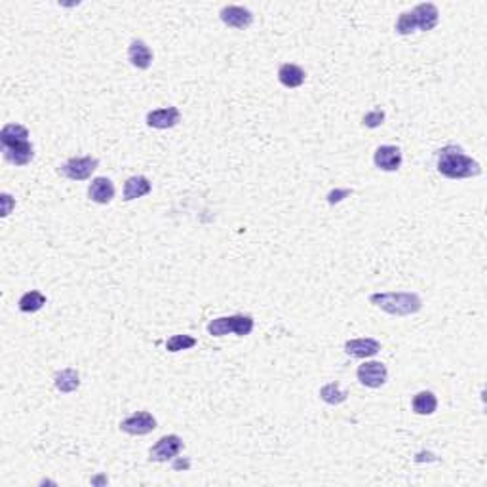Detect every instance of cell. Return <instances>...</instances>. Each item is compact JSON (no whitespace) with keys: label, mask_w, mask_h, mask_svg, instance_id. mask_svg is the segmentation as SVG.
Returning a JSON list of instances; mask_svg holds the SVG:
<instances>
[{"label":"cell","mask_w":487,"mask_h":487,"mask_svg":"<svg viewBox=\"0 0 487 487\" xmlns=\"http://www.w3.org/2000/svg\"><path fill=\"white\" fill-rule=\"evenodd\" d=\"M2 156L8 164L23 168L35 158V147L29 139V130L21 124L10 122L0 131Z\"/></svg>","instance_id":"6da1fadb"},{"label":"cell","mask_w":487,"mask_h":487,"mask_svg":"<svg viewBox=\"0 0 487 487\" xmlns=\"http://www.w3.org/2000/svg\"><path fill=\"white\" fill-rule=\"evenodd\" d=\"M436 168L447 179H470L481 173L480 162L466 155L459 145H446L438 151Z\"/></svg>","instance_id":"7a4b0ae2"},{"label":"cell","mask_w":487,"mask_h":487,"mask_svg":"<svg viewBox=\"0 0 487 487\" xmlns=\"http://www.w3.org/2000/svg\"><path fill=\"white\" fill-rule=\"evenodd\" d=\"M369 303L390 316H413L422 309V299L415 291H379L369 295Z\"/></svg>","instance_id":"3957f363"},{"label":"cell","mask_w":487,"mask_h":487,"mask_svg":"<svg viewBox=\"0 0 487 487\" xmlns=\"http://www.w3.org/2000/svg\"><path fill=\"white\" fill-rule=\"evenodd\" d=\"M438 21H440L438 6L432 4V2H422V4H417L413 10L400 13L394 29L402 36H407L411 33H417V31L428 33V31H432L438 25Z\"/></svg>","instance_id":"277c9868"},{"label":"cell","mask_w":487,"mask_h":487,"mask_svg":"<svg viewBox=\"0 0 487 487\" xmlns=\"http://www.w3.org/2000/svg\"><path fill=\"white\" fill-rule=\"evenodd\" d=\"M256 327V320L248 314L219 316L208 324V333L212 337H225L229 333H234L238 337H248Z\"/></svg>","instance_id":"5b68a950"},{"label":"cell","mask_w":487,"mask_h":487,"mask_svg":"<svg viewBox=\"0 0 487 487\" xmlns=\"http://www.w3.org/2000/svg\"><path fill=\"white\" fill-rule=\"evenodd\" d=\"M97 166H99V160L95 156H75V158L63 162L58 168V173L61 177L71 179V181H86L92 177V173L97 170Z\"/></svg>","instance_id":"8992f818"},{"label":"cell","mask_w":487,"mask_h":487,"mask_svg":"<svg viewBox=\"0 0 487 487\" xmlns=\"http://www.w3.org/2000/svg\"><path fill=\"white\" fill-rule=\"evenodd\" d=\"M181 452H183V440L177 434H168V436H162L160 440L151 447L149 459L155 463H168V461H173L177 457Z\"/></svg>","instance_id":"52a82bcc"},{"label":"cell","mask_w":487,"mask_h":487,"mask_svg":"<svg viewBox=\"0 0 487 487\" xmlns=\"http://www.w3.org/2000/svg\"><path fill=\"white\" fill-rule=\"evenodd\" d=\"M356 377L360 381V385L368 386V388H381L388 381V369L383 362L371 360V362H363L356 369Z\"/></svg>","instance_id":"ba28073f"},{"label":"cell","mask_w":487,"mask_h":487,"mask_svg":"<svg viewBox=\"0 0 487 487\" xmlns=\"http://www.w3.org/2000/svg\"><path fill=\"white\" fill-rule=\"evenodd\" d=\"M156 427H158V422L149 411H136L133 415L126 417L124 421L120 422V430L130 436H145V434L153 432Z\"/></svg>","instance_id":"9c48e42d"},{"label":"cell","mask_w":487,"mask_h":487,"mask_svg":"<svg viewBox=\"0 0 487 487\" xmlns=\"http://www.w3.org/2000/svg\"><path fill=\"white\" fill-rule=\"evenodd\" d=\"M402 160H404V156L396 145H381L373 155L375 168H379L383 172H398Z\"/></svg>","instance_id":"30bf717a"},{"label":"cell","mask_w":487,"mask_h":487,"mask_svg":"<svg viewBox=\"0 0 487 487\" xmlns=\"http://www.w3.org/2000/svg\"><path fill=\"white\" fill-rule=\"evenodd\" d=\"M221 21L226 25V27H232V29H248L251 23H253V13L251 10L244 6H225L221 8L219 12Z\"/></svg>","instance_id":"8fae6325"},{"label":"cell","mask_w":487,"mask_h":487,"mask_svg":"<svg viewBox=\"0 0 487 487\" xmlns=\"http://www.w3.org/2000/svg\"><path fill=\"white\" fill-rule=\"evenodd\" d=\"M147 126L155 128V130H170L173 126L179 124L181 120V111L177 107H164L155 109L147 113Z\"/></svg>","instance_id":"7c38bea8"},{"label":"cell","mask_w":487,"mask_h":487,"mask_svg":"<svg viewBox=\"0 0 487 487\" xmlns=\"http://www.w3.org/2000/svg\"><path fill=\"white\" fill-rule=\"evenodd\" d=\"M345 352L352 358H371L375 356L377 352H381V343L373 337H360V339H351L345 343Z\"/></svg>","instance_id":"4fadbf2b"},{"label":"cell","mask_w":487,"mask_h":487,"mask_svg":"<svg viewBox=\"0 0 487 487\" xmlns=\"http://www.w3.org/2000/svg\"><path fill=\"white\" fill-rule=\"evenodd\" d=\"M88 197L95 204H111L114 198V185L109 177H95L88 187Z\"/></svg>","instance_id":"5bb4252c"},{"label":"cell","mask_w":487,"mask_h":487,"mask_svg":"<svg viewBox=\"0 0 487 487\" xmlns=\"http://www.w3.org/2000/svg\"><path fill=\"white\" fill-rule=\"evenodd\" d=\"M128 61L131 63V67L145 71L153 65V50L147 46V42L136 38V40H131L130 48H128Z\"/></svg>","instance_id":"9a60e30c"},{"label":"cell","mask_w":487,"mask_h":487,"mask_svg":"<svg viewBox=\"0 0 487 487\" xmlns=\"http://www.w3.org/2000/svg\"><path fill=\"white\" fill-rule=\"evenodd\" d=\"M153 190V185L145 175H133V177L126 179L124 183V200L126 202H131V200H137V198H143L149 195Z\"/></svg>","instance_id":"2e32d148"},{"label":"cell","mask_w":487,"mask_h":487,"mask_svg":"<svg viewBox=\"0 0 487 487\" xmlns=\"http://www.w3.org/2000/svg\"><path fill=\"white\" fill-rule=\"evenodd\" d=\"M307 72L295 63H282L278 69V80L285 88H299L303 86Z\"/></svg>","instance_id":"e0dca14e"},{"label":"cell","mask_w":487,"mask_h":487,"mask_svg":"<svg viewBox=\"0 0 487 487\" xmlns=\"http://www.w3.org/2000/svg\"><path fill=\"white\" fill-rule=\"evenodd\" d=\"M411 407L417 415H434L438 410V398L430 390H421L411 400Z\"/></svg>","instance_id":"ac0fdd59"},{"label":"cell","mask_w":487,"mask_h":487,"mask_svg":"<svg viewBox=\"0 0 487 487\" xmlns=\"http://www.w3.org/2000/svg\"><path fill=\"white\" fill-rule=\"evenodd\" d=\"M54 385L60 393H75L80 386V375L77 373V369L67 368L63 371H58L54 377Z\"/></svg>","instance_id":"d6986e66"},{"label":"cell","mask_w":487,"mask_h":487,"mask_svg":"<svg viewBox=\"0 0 487 487\" xmlns=\"http://www.w3.org/2000/svg\"><path fill=\"white\" fill-rule=\"evenodd\" d=\"M46 305V295L42 293V291L38 290H31L27 291V293H23L21 295V299H19V310L21 312H27V314H31V312H38V310L42 309Z\"/></svg>","instance_id":"ffe728a7"},{"label":"cell","mask_w":487,"mask_h":487,"mask_svg":"<svg viewBox=\"0 0 487 487\" xmlns=\"http://www.w3.org/2000/svg\"><path fill=\"white\" fill-rule=\"evenodd\" d=\"M346 396H349V394L341 388V385H339L337 381H335V383H327V385H324L320 388V398L329 405L343 404L346 400Z\"/></svg>","instance_id":"44dd1931"},{"label":"cell","mask_w":487,"mask_h":487,"mask_svg":"<svg viewBox=\"0 0 487 487\" xmlns=\"http://www.w3.org/2000/svg\"><path fill=\"white\" fill-rule=\"evenodd\" d=\"M197 339L190 337V335H173L166 341V351L168 352H181L189 351L192 346H197Z\"/></svg>","instance_id":"7402d4cb"},{"label":"cell","mask_w":487,"mask_h":487,"mask_svg":"<svg viewBox=\"0 0 487 487\" xmlns=\"http://www.w3.org/2000/svg\"><path fill=\"white\" fill-rule=\"evenodd\" d=\"M385 122V111L383 109H373V111H369L368 114H363V126L366 128H379L381 124Z\"/></svg>","instance_id":"603a6c76"},{"label":"cell","mask_w":487,"mask_h":487,"mask_svg":"<svg viewBox=\"0 0 487 487\" xmlns=\"http://www.w3.org/2000/svg\"><path fill=\"white\" fill-rule=\"evenodd\" d=\"M0 200H2V204H4V208H2V217H8L13 206H16V200H13L8 192H2V195H0Z\"/></svg>","instance_id":"cb8c5ba5"},{"label":"cell","mask_w":487,"mask_h":487,"mask_svg":"<svg viewBox=\"0 0 487 487\" xmlns=\"http://www.w3.org/2000/svg\"><path fill=\"white\" fill-rule=\"evenodd\" d=\"M352 190H333V192H329V197H327V202L329 204H335V202H341L343 200V197H349Z\"/></svg>","instance_id":"d4e9b609"}]
</instances>
